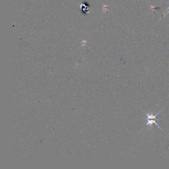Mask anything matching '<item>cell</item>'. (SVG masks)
Instances as JSON below:
<instances>
[{"instance_id":"obj_1","label":"cell","mask_w":169,"mask_h":169,"mask_svg":"<svg viewBox=\"0 0 169 169\" xmlns=\"http://www.w3.org/2000/svg\"><path fill=\"white\" fill-rule=\"evenodd\" d=\"M159 113H157L155 115H149L148 114H146L147 116V125H151L153 124H156L158 128H160L159 125H158V124L157 123V121L158 120V118H157V116L158 115Z\"/></svg>"}]
</instances>
